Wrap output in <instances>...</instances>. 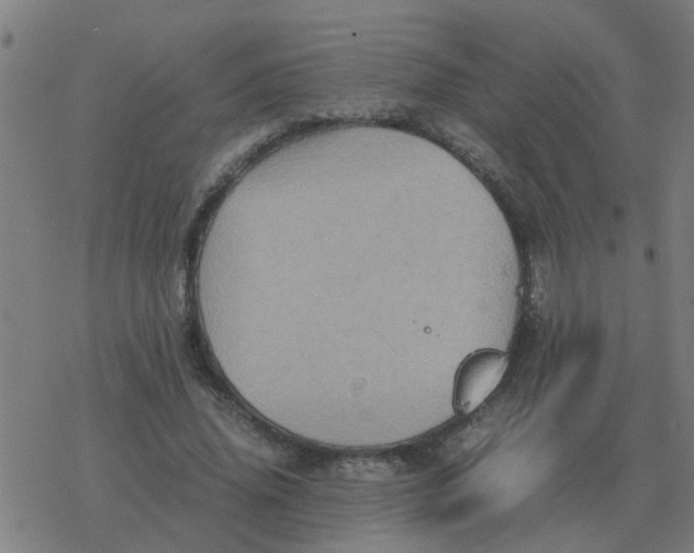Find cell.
I'll list each match as a JSON object with an SVG mask.
<instances>
[{"instance_id": "6da1fadb", "label": "cell", "mask_w": 694, "mask_h": 553, "mask_svg": "<svg viewBox=\"0 0 694 553\" xmlns=\"http://www.w3.org/2000/svg\"><path fill=\"white\" fill-rule=\"evenodd\" d=\"M508 368V358L500 351H480L461 365L455 386L456 406L462 414L478 409L495 391Z\"/></svg>"}]
</instances>
